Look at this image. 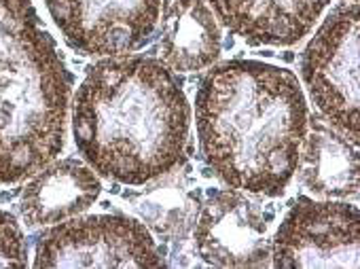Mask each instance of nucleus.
<instances>
[{"instance_id": "f257e3e1", "label": "nucleus", "mask_w": 360, "mask_h": 269, "mask_svg": "<svg viewBox=\"0 0 360 269\" xmlns=\"http://www.w3.org/2000/svg\"><path fill=\"white\" fill-rule=\"evenodd\" d=\"M191 108L174 73L155 58L96 62L72 102V136L87 165L121 184H146L185 157Z\"/></svg>"}, {"instance_id": "f03ea898", "label": "nucleus", "mask_w": 360, "mask_h": 269, "mask_svg": "<svg viewBox=\"0 0 360 269\" xmlns=\"http://www.w3.org/2000/svg\"><path fill=\"white\" fill-rule=\"evenodd\" d=\"M307 102L297 77L257 60L214 66L195 98L200 149L231 189L276 197L299 165Z\"/></svg>"}, {"instance_id": "7ed1b4c3", "label": "nucleus", "mask_w": 360, "mask_h": 269, "mask_svg": "<svg viewBox=\"0 0 360 269\" xmlns=\"http://www.w3.org/2000/svg\"><path fill=\"white\" fill-rule=\"evenodd\" d=\"M68 75L32 0H0V184L34 176L64 149Z\"/></svg>"}, {"instance_id": "20e7f679", "label": "nucleus", "mask_w": 360, "mask_h": 269, "mask_svg": "<svg viewBox=\"0 0 360 269\" xmlns=\"http://www.w3.org/2000/svg\"><path fill=\"white\" fill-rule=\"evenodd\" d=\"M301 77L322 117L358 144L360 20L358 5L337 7L301 56Z\"/></svg>"}, {"instance_id": "39448f33", "label": "nucleus", "mask_w": 360, "mask_h": 269, "mask_svg": "<svg viewBox=\"0 0 360 269\" xmlns=\"http://www.w3.org/2000/svg\"><path fill=\"white\" fill-rule=\"evenodd\" d=\"M163 261L148 229L125 214L72 216L43 233L34 267L157 269Z\"/></svg>"}, {"instance_id": "423d86ee", "label": "nucleus", "mask_w": 360, "mask_h": 269, "mask_svg": "<svg viewBox=\"0 0 360 269\" xmlns=\"http://www.w3.org/2000/svg\"><path fill=\"white\" fill-rule=\"evenodd\" d=\"M271 265L278 269L360 265V212L347 201L299 197L271 239Z\"/></svg>"}, {"instance_id": "0eeeda50", "label": "nucleus", "mask_w": 360, "mask_h": 269, "mask_svg": "<svg viewBox=\"0 0 360 269\" xmlns=\"http://www.w3.org/2000/svg\"><path fill=\"white\" fill-rule=\"evenodd\" d=\"M163 0H45L64 41L83 56H125L157 28Z\"/></svg>"}, {"instance_id": "6e6552de", "label": "nucleus", "mask_w": 360, "mask_h": 269, "mask_svg": "<svg viewBox=\"0 0 360 269\" xmlns=\"http://www.w3.org/2000/svg\"><path fill=\"white\" fill-rule=\"evenodd\" d=\"M200 256L214 267H267L271 263L269 225L263 208L244 191L214 193L195 223Z\"/></svg>"}, {"instance_id": "1a4fd4ad", "label": "nucleus", "mask_w": 360, "mask_h": 269, "mask_svg": "<svg viewBox=\"0 0 360 269\" xmlns=\"http://www.w3.org/2000/svg\"><path fill=\"white\" fill-rule=\"evenodd\" d=\"M225 28L252 45L290 47L305 39L328 0H208Z\"/></svg>"}, {"instance_id": "9d476101", "label": "nucleus", "mask_w": 360, "mask_h": 269, "mask_svg": "<svg viewBox=\"0 0 360 269\" xmlns=\"http://www.w3.org/2000/svg\"><path fill=\"white\" fill-rule=\"evenodd\" d=\"M22 193V214L30 227H47L87 212L102 193L94 170L79 159H60L39 170Z\"/></svg>"}, {"instance_id": "9b49d317", "label": "nucleus", "mask_w": 360, "mask_h": 269, "mask_svg": "<svg viewBox=\"0 0 360 269\" xmlns=\"http://www.w3.org/2000/svg\"><path fill=\"white\" fill-rule=\"evenodd\" d=\"M161 62L169 70L198 73L221 56V28L204 0L161 3Z\"/></svg>"}, {"instance_id": "f8f14e48", "label": "nucleus", "mask_w": 360, "mask_h": 269, "mask_svg": "<svg viewBox=\"0 0 360 269\" xmlns=\"http://www.w3.org/2000/svg\"><path fill=\"white\" fill-rule=\"evenodd\" d=\"M307 127L297 165L301 182L322 197H356L358 144L318 117L307 119Z\"/></svg>"}, {"instance_id": "ddd939ff", "label": "nucleus", "mask_w": 360, "mask_h": 269, "mask_svg": "<svg viewBox=\"0 0 360 269\" xmlns=\"http://www.w3.org/2000/svg\"><path fill=\"white\" fill-rule=\"evenodd\" d=\"M140 212L157 233L169 235L187 225L191 206H187V197L178 187H157L140 204Z\"/></svg>"}, {"instance_id": "4468645a", "label": "nucleus", "mask_w": 360, "mask_h": 269, "mask_svg": "<svg viewBox=\"0 0 360 269\" xmlns=\"http://www.w3.org/2000/svg\"><path fill=\"white\" fill-rule=\"evenodd\" d=\"M26 244L18 220L0 210V267H26Z\"/></svg>"}, {"instance_id": "2eb2a0df", "label": "nucleus", "mask_w": 360, "mask_h": 269, "mask_svg": "<svg viewBox=\"0 0 360 269\" xmlns=\"http://www.w3.org/2000/svg\"><path fill=\"white\" fill-rule=\"evenodd\" d=\"M343 3H358V0H343Z\"/></svg>"}]
</instances>
